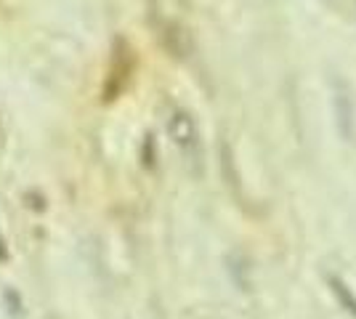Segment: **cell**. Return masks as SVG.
<instances>
[{
  "label": "cell",
  "mask_w": 356,
  "mask_h": 319,
  "mask_svg": "<svg viewBox=\"0 0 356 319\" xmlns=\"http://www.w3.org/2000/svg\"><path fill=\"white\" fill-rule=\"evenodd\" d=\"M168 133L173 138L181 157L186 160V165L192 167L194 173H202V141H200V131L186 109L173 106L168 112Z\"/></svg>",
  "instance_id": "6da1fadb"
},
{
  "label": "cell",
  "mask_w": 356,
  "mask_h": 319,
  "mask_svg": "<svg viewBox=\"0 0 356 319\" xmlns=\"http://www.w3.org/2000/svg\"><path fill=\"white\" fill-rule=\"evenodd\" d=\"M134 48L128 46V40L118 38L112 46V61H109V72L104 80V101H115L120 93L128 88L131 75H134Z\"/></svg>",
  "instance_id": "7a4b0ae2"
},
{
  "label": "cell",
  "mask_w": 356,
  "mask_h": 319,
  "mask_svg": "<svg viewBox=\"0 0 356 319\" xmlns=\"http://www.w3.org/2000/svg\"><path fill=\"white\" fill-rule=\"evenodd\" d=\"M332 106H335V122H338V131H341L343 141H354L356 136V106L351 88L335 77L332 83Z\"/></svg>",
  "instance_id": "3957f363"
},
{
  "label": "cell",
  "mask_w": 356,
  "mask_h": 319,
  "mask_svg": "<svg viewBox=\"0 0 356 319\" xmlns=\"http://www.w3.org/2000/svg\"><path fill=\"white\" fill-rule=\"evenodd\" d=\"M327 285H330V290H332L335 301L356 319V293L348 288V282H343L338 274H327Z\"/></svg>",
  "instance_id": "277c9868"
},
{
  "label": "cell",
  "mask_w": 356,
  "mask_h": 319,
  "mask_svg": "<svg viewBox=\"0 0 356 319\" xmlns=\"http://www.w3.org/2000/svg\"><path fill=\"white\" fill-rule=\"evenodd\" d=\"M163 40L173 56H186V51H189V35L184 32L181 24L168 22V24H165V32H163Z\"/></svg>",
  "instance_id": "5b68a950"
},
{
  "label": "cell",
  "mask_w": 356,
  "mask_h": 319,
  "mask_svg": "<svg viewBox=\"0 0 356 319\" xmlns=\"http://www.w3.org/2000/svg\"><path fill=\"white\" fill-rule=\"evenodd\" d=\"M354 3H356V0H354Z\"/></svg>",
  "instance_id": "8992f818"
}]
</instances>
